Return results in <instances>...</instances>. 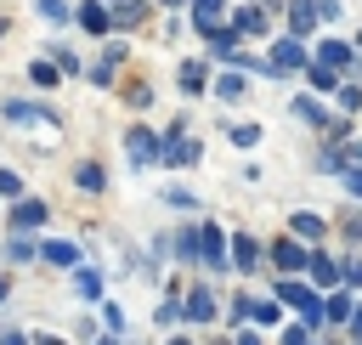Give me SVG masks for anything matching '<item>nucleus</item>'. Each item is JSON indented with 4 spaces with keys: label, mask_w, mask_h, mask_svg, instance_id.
I'll list each match as a JSON object with an SVG mask.
<instances>
[{
    "label": "nucleus",
    "mask_w": 362,
    "mask_h": 345,
    "mask_svg": "<svg viewBox=\"0 0 362 345\" xmlns=\"http://www.w3.org/2000/svg\"><path fill=\"white\" fill-rule=\"evenodd\" d=\"M288 226H294L300 238H322V232H328V221H322V215H311V209H300V215H294Z\"/></svg>",
    "instance_id": "nucleus-12"
},
{
    "label": "nucleus",
    "mask_w": 362,
    "mask_h": 345,
    "mask_svg": "<svg viewBox=\"0 0 362 345\" xmlns=\"http://www.w3.org/2000/svg\"><path fill=\"white\" fill-rule=\"evenodd\" d=\"M0 300H6V277H0Z\"/></svg>",
    "instance_id": "nucleus-42"
},
{
    "label": "nucleus",
    "mask_w": 362,
    "mask_h": 345,
    "mask_svg": "<svg viewBox=\"0 0 362 345\" xmlns=\"http://www.w3.org/2000/svg\"><path fill=\"white\" fill-rule=\"evenodd\" d=\"M0 345H23V334H0Z\"/></svg>",
    "instance_id": "nucleus-40"
},
{
    "label": "nucleus",
    "mask_w": 362,
    "mask_h": 345,
    "mask_svg": "<svg viewBox=\"0 0 362 345\" xmlns=\"http://www.w3.org/2000/svg\"><path fill=\"white\" fill-rule=\"evenodd\" d=\"M6 255H11V260H28V255H34V243H28V238H23V232H17V238H11V243H6Z\"/></svg>",
    "instance_id": "nucleus-28"
},
{
    "label": "nucleus",
    "mask_w": 362,
    "mask_h": 345,
    "mask_svg": "<svg viewBox=\"0 0 362 345\" xmlns=\"http://www.w3.org/2000/svg\"><path fill=\"white\" fill-rule=\"evenodd\" d=\"M28 226H45V204H40V198H23V204L11 209V232H28Z\"/></svg>",
    "instance_id": "nucleus-6"
},
{
    "label": "nucleus",
    "mask_w": 362,
    "mask_h": 345,
    "mask_svg": "<svg viewBox=\"0 0 362 345\" xmlns=\"http://www.w3.org/2000/svg\"><path fill=\"white\" fill-rule=\"evenodd\" d=\"M79 28H85V34H107V28H113L107 6H102V0H85V6H79Z\"/></svg>",
    "instance_id": "nucleus-5"
},
{
    "label": "nucleus",
    "mask_w": 362,
    "mask_h": 345,
    "mask_svg": "<svg viewBox=\"0 0 362 345\" xmlns=\"http://www.w3.org/2000/svg\"><path fill=\"white\" fill-rule=\"evenodd\" d=\"M40 345H62V339H40Z\"/></svg>",
    "instance_id": "nucleus-43"
},
{
    "label": "nucleus",
    "mask_w": 362,
    "mask_h": 345,
    "mask_svg": "<svg viewBox=\"0 0 362 345\" xmlns=\"http://www.w3.org/2000/svg\"><path fill=\"white\" fill-rule=\"evenodd\" d=\"M107 79H113V62H107V57H102V62H96V68H90V85H107Z\"/></svg>",
    "instance_id": "nucleus-34"
},
{
    "label": "nucleus",
    "mask_w": 362,
    "mask_h": 345,
    "mask_svg": "<svg viewBox=\"0 0 362 345\" xmlns=\"http://www.w3.org/2000/svg\"><path fill=\"white\" fill-rule=\"evenodd\" d=\"M192 158H198V147H192V136L175 124V130L158 141V164H192Z\"/></svg>",
    "instance_id": "nucleus-1"
},
{
    "label": "nucleus",
    "mask_w": 362,
    "mask_h": 345,
    "mask_svg": "<svg viewBox=\"0 0 362 345\" xmlns=\"http://www.w3.org/2000/svg\"><path fill=\"white\" fill-rule=\"evenodd\" d=\"M204 40H209V51H215L221 62H232V51H238V28H221V23H215V28H204Z\"/></svg>",
    "instance_id": "nucleus-8"
},
{
    "label": "nucleus",
    "mask_w": 362,
    "mask_h": 345,
    "mask_svg": "<svg viewBox=\"0 0 362 345\" xmlns=\"http://www.w3.org/2000/svg\"><path fill=\"white\" fill-rule=\"evenodd\" d=\"M141 11H147L141 0H113V11H107V17H113V28H136V23H141Z\"/></svg>",
    "instance_id": "nucleus-9"
},
{
    "label": "nucleus",
    "mask_w": 362,
    "mask_h": 345,
    "mask_svg": "<svg viewBox=\"0 0 362 345\" xmlns=\"http://www.w3.org/2000/svg\"><path fill=\"white\" fill-rule=\"evenodd\" d=\"M198 255L209 266H226V243H221V226H198Z\"/></svg>",
    "instance_id": "nucleus-7"
},
{
    "label": "nucleus",
    "mask_w": 362,
    "mask_h": 345,
    "mask_svg": "<svg viewBox=\"0 0 362 345\" xmlns=\"http://www.w3.org/2000/svg\"><path fill=\"white\" fill-rule=\"evenodd\" d=\"M28 74H34V79H40V85H57V62H34V68H28Z\"/></svg>",
    "instance_id": "nucleus-32"
},
{
    "label": "nucleus",
    "mask_w": 362,
    "mask_h": 345,
    "mask_svg": "<svg viewBox=\"0 0 362 345\" xmlns=\"http://www.w3.org/2000/svg\"><path fill=\"white\" fill-rule=\"evenodd\" d=\"M74 288H79L85 300H102V271H96V266H79V271H74Z\"/></svg>",
    "instance_id": "nucleus-10"
},
{
    "label": "nucleus",
    "mask_w": 362,
    "mask_h": 345,
    "mask_svg": "<svg viewBox=\"0 0 362 345\" xmlns=\"http://www.w3.org/2000/svg\"><path fill=\"white\" fill-rule=\"evenodd\" d=\"M351 334H356V345H362V311H351Z\"/></svg>",
    "instance_id": "nucleus-38"
},
{
    "label": "nucleus",
    "mask_w": 362,
    "mask_h": 345,
    "mask_svg": "<svg viewBox=\"0 0 362 345\" xmlns=\"http://www.w3.org/2000/svg\"><path fill=\"white\" fill-rule=\"evenodd\" d=\"M215 96H221V102H238V96H243V79H238V74H221V79H215Z\"/></svg>",
    "instance_id": "nucleus-21"
},
{
    "label": "nucleus",
    "mask_w": 362,
    "mask_h": 345,
    "mask_svg": "<svg viewBox=\"0 0 362 345\" xmlns=\"http://www.w3.org/2000/svg\"><path fill=\"white\" fill-rule=\"evenodd\" d=\"M288 23H294V34H305V28L317 23V0H294V6H288Z\"/></svg>",
    "instance_id": "nucleus-14"
},
{
    "label": "nucleus",
    "mask_w": 362,
    "mask_h": 345,
    "mask_svg": "<svg viewBox=\"0 0 362 345\" xmlns=\"http://www.w3.org/2000/svg\"><path fill=\"white\" fill-rule=\"evenodd\" d=\"M345 192H351V198H362V170H356V164H345Z\"/></svg>",
    "instance_id": "nucleus-33"
},
{
    "label": "nucleus",
    "mask_w": 362,
    "mask_h": 345,
    "mask_svg": "<svg viewBox=\"0 0 362 345\" xmlns=\"http://www.w3.org/2000/svg\"><path fill=\"white\" fill-rule=\"evenodd\" d=\"M40 255H45L51 266H74V260H79V249H74V243H45Z\"/></svg>",
    "instance_id": "nucleus-19"
},
{
    "label": "nucleus",
    "mask_w": 362,
    "mask_h": 345,
    "mask_svg": "<svg viewBox=\"0 0 362 345\" xmlns=\"http://www.w3.org/2000/svg\"><path fill=\"white\" fill-rule=\"evenodd\" d=\"M40 17H45V23H62L68 6H62V0H40Z\"/></svg>",
    "instance_id": "nucleus-30"
},
{
    "label": "nucleus",
    "mask_w": 362,
    "mask_h": 345,
    "mask_svg": "<svg viewBox=\"0 0 362 345\" xmlns=\"http://www.w3.org/2000/svg\"><path fill=\"white\" fill-rule=\"evenodd\" d=\"M305 74H311V85H317V90H334V68H322V62H311Z\"/></svg>",
    "instance_id": "nucleus-26"
},
{
    "label": "nucleus",
    "mask_w": 362,
    "mask_h": 345,
    "mask_svg": "<svg viewBox=\"0 0 362 345\" xmlns=\"http://www.w3.org/2000/svg\"><path fill=\"white\" fill-rule=\"evenodd\" d=\"M164 6H181V0H164Z\"/></svg>",
    "instance_id": "nucleus-44"
},
{
    "label": "nucleus",
    "mask_w": 362,
    "mask_h": 345,
    "mask_svg": "<svg viewBox=\"0 0 362 345\" xmlns=\"http://www.w3.org/2000/svg\"><path fill=\"white\" fill-rule=\"evenodd\" d=\"M232 28H238V34H260V28H266V11H260V6H243Z\"/></svg>",
    "instance_id": "nucleus-15"
},
{
    "label": "nucleus",
    "mask_w": 362,
    "mask_h": 345,
    "mask_svg": "<svg viewBox=\"0 0 362 345\" xmlns=\"http://www.w3.org/2000/svg\"><path fill=\"white\" fill-rule=\"evenodd\" d=\"M0 119H11V124H51V113L34 107V102H0Z\"/></svg>",
    "instance_id": "nucleus-4"
},
{
    "label": "nucleus",
    "mask_w": 362,
    "mask_h": 345,
    "mask_svg": "<svg viewBox=\"0 0 362 345\" xmlns=\"http://www.w3.org/2000/svg\"><path fill=\"white\" fill-rule=\"evenodd\" d=\"M283 345H311V334H305V328H288V334H283Z\"/></svg>",
    "instance_id": "nucleus-36"
},
{
    "label": "nucleus",
    "mask_w": 362,
    "mask_h": 345,
    "mask_svg": "<svg viewBox=\"0 0 362 345\" xmlns=\"http://www.w3.org/2000/svg\"><path fill=\"white\" fill-rule=\"evenodd\" d=\"M322 317H334V322H351V300H345V294H334V300L322 305Z\"/></svg>",
    "instance_id": "nucleus-24"
},
{
    "label": "nucleus",
    "mask_w": 362,
    "mask_h": 345,
    "mask_svg": "<svg viewBox=\"0 0 362 345\" xmlns=\"http://www.w3.org/2000/svg\"><path fill=\"white\" fill-rule=\"evenodd\" d=\"M345 283H362V260H356V266H345Z\"/></svg>",
    "instance_id": "nucleus-39"
},
{
    "label": "nucleus",
    "mask_w": 362,
    "mask_h": 345,
    "mask_svg": "<svg viewBox=\"0 0 362 345\" xmlns=\"http://www.w3.org/2000/svg\"><path fill=\"white\" fill-rule=\"evenodd\" d=\"M74 181H79L85 192H102V187H107V175H102L96 164H79V170H74Z\"/></svg>",
    "instance_id": "nucleus-18"
},
{
    "label": "nucleus",
    "mask_w": 362,
    "mask_h": 345,
    "mask_svg": "<svg viewBox=\"0 0 362 345\" xmlns=\"http://www.w3.org/2000/svg\"><path fill=\"white\" fill-rule=\"evenodd\" d=\"M272 255H277V266H283V271H294V266H305V249H300V243H277Z\"/></svg>",
    "instance_id": "nucleus-20"
},
{
    "label": "nucleus",
    "mask_w": 362,
    "mask_h": 345,
    "mask_svg": "<svg viewBox=\"0 0 362 345\" xmlns=\"http://www.w3.org/2000/svg\"><path fill=\"white\" fill-rule=\"evenodd\" d=\"M232 260H238V266L249 271V266L260 260V243H255V238H232Z\"/></svg>",
    "instance_id": "nucleus-16"
},
{
    "label": "nucleus",
    "mask_w": 362,
    "mask_h": 345,
    "mask_svg": "<svg viewBox=\"0 0 362 345\" xmlns=\"http://www.w3.org/2000/svg\"><path fill=\"white\" fill-rule=\"evenodd\" d=\"M345 158H351V164L362 170V141H351V147H345Z\"/></svg>",
    "instance_id": "nucleus-37"
},
{
    "label": "nucleus",
    "mask_w": 362,
    "mask_h": 345,
    "mask_svg": "<svg viewBox=\"0 0 362 345\" xmlns=\"http://www.w3.org/2000/svg\"><path fill=\"white\" fill-rule=\"evenodd\" d=\"M181 90H204V62H198V57L181 62Z\"/></svg>",
    "instance_id": "nucleus-17"
},
{
    "label": "nucleus",
    "mask_w": 362,
    "mask_h": 345,
    "mask_svg": "<svg viewBox=\"0 0 362 345\" xmlns=\"http://www.w3.org/2000/svg\"><path fill=\"white\" fill-rule=\"evenodd\" d=\"M238 345H260V339H255V334H243V339H238Z\"/></svg>",
    "instance_id": "nucleus-41"
},
{
    "label": "nucleus",
    "mask_w": 362,
    "mask_h": 345,
    "mask_svg": "<svg viewBox=\"0 0 362 345\" xmlns=\"http://www.w3.org/2000/svg\"><path fill=\"white\" fill-rule=\"evenodd\" d=\"M124 153H130V164H136V170H141V164H158V136L136 124V130L124 136Z\"/></svg>",
    "instance_id": "nucleus-2"
},
{
    "label": "nucleus",
    "mask_w": 362,
    "mask_h": 345,
    "mask_svg": "<svg viewBox=\"0 0 362 345\" xmlns=\"http://www.w3.org/2000/svg\"><path fill=\"white\" fill-rule=\"evenodd\" d=\"M305 266H311V277H317V283H334V277H339V271H334V260H328V255H311V260H305Z\"/></svg>",
    "instance_id": "nucleus-23"
},
{
    "label": "nucleus",
    "mask_w": 362,
    "mask_h": 345,
    "mask_svg": "<svg viewBox=\"0 0 362 345\" xmlns=\"http://www.w3.org/2000/svg\"><path fill=\"white\" fill-rule=\"evenodd\" d=\"M232 141H238V147H255V141H260V124H232Z\"/></svg>",
    "instance_id": "nucleus-27"
},
{
    "label": "nucleus",
    "mask_w": 362,
    "mask_h": 345,
    "mask_svg": "<svg viewBox=\"0 0 362 345\" xmlns=\"http://www.w3.org/2000/svg\"><path fill=\"white\" fill-rule=\"evenodd\" d=\"M249 317H255V322H272V328H277V317H283V311H277V300H260V305H249Z\"/></svg>",
    "instance_id": "nucleus-25"
},
{
    "label": "nucleus",
    "mask_w": 362,
    "mask_h": 345,
    "mask_svg": "<svg viewBox=\"0 0 362 345\" xmlns=\"http://www.w3.org/2000/svg\"><path fill=\"white\" fill-rule=\"evenodd\" d=\"M170 345H187V339H170Z\"/></svg>",
    "instance_id": "nucleus-45"
},
{
    "label": "nucleus",
    "mask_w": 362,
    "mask_h": 345,
    "mask_svg": "<svg viewBox=\"0 0 362 345\" xmlns=\"http://www.w3.org/2000/svg\"><path fill=\"white\" fill-rule=\"evenodd\" d=\"M175 255H181V260H198V232H181V243H175Z\"/></svg>",
    "instance_id": "nucleus-29"
},
{
    "label": "nucleus",
    "mask_w": 362,
    "mask_h": 345,
    "mask_svg": "<svg viewBox=\"0 0 362 345\" xmlns=\"http://www.w3.org/2000/svg\"><path fill=\"white\" fill-rule=\"evenodd\" d=\"M272 68H277V74H294V68H305V51H300V40H277V45H272Z\"/></svg>",
    "instance_id": "nucleus-3"
},
{
    "label": "nucleus",
    "mask_w": 362,
    "mask_h": 345,
    "mask_svg": "<svg viewBox=\"0 0 362 345\" xmlns=\"http://www.w3.org/2000/svg\"><path fill=\"white\" fill-rule=\"evenodd\" d=\"M317 62H322V68H345V62H351V51H345L339 40H322V45H317Z\"/></svg>",
    "instance_id": "nucleus-11"
},
{
    "label": "nucleus",
    "mask_w": 362,
    "mask_h": 345,
    "mask_svg": "<svg viewBox=\"0 0 362 345\" xmlns=\"http://www.w3.org/2000/svg\"><path fill=\"white\" fill-rule=\"evenodd\" d=\"M23 192V181H17V170H0V198H17Z\"/></svg>",
    "instance_id": "nucleus-31"
},
{
    "label": "nucleus",
    "mask_w": 362,
    "mask_h": 345,
    "mask_svg": "<svg viewBox=\"0 0 362 345\" xmlns=\"http://www.w3.org/2000/svg\"><path fill=\"white\" fill-rule=\"evenodd\" d=\"M294 113H300V119H311V124H328V113L317 107V96H300V102H294Z\"/></svg>",
    "instance_id": "nucleus-22"
},
{
    "label": "nucleus",
    "mask_w": 362,
    "mask_h": 345,
    "mask_svg": "<svg viewBox=\"0 0 362 345\" xmlns=\"http://www.w3.org/2000/svg\"><path fill=\"white\" fill-rule=\"evenodd\" d=\"M181 317H192V322H209V317H215V300H209V294L198 288V294H192V300L181 305Z\"/></svg>",
    "instance_id": "nucleus-13"
},
{
    "label": "nucleus",
    "mask_w": 362,
    "mask_h": 345,
    "mask_svg": "<svg viewBox=\"0 0 362 345\" xmlns=\"http://www.w3.org/2000/svg\"><path fill=\"white\" fill-rule=\"evenodd\" d=\"M164 198H170V204H175V209H192V192H187V187H170V192H164Z\"/></svg>",
    "instance_id": "nucleus-35"
}]
</instances>
